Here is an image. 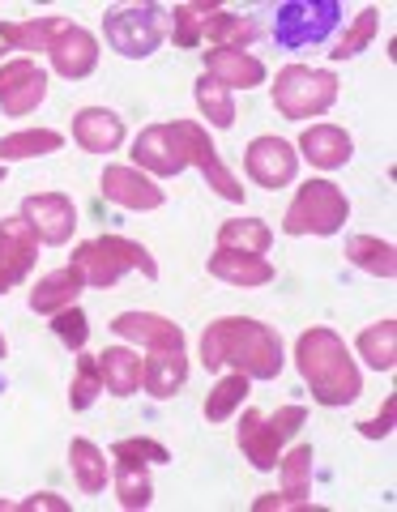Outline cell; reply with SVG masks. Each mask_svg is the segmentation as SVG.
Listing matches in <instances>:
<instances>
[{"label": "cell", "instance_id": "1", "mask_svg": "<svg viewBox=\"0 0 397 512\" xmlns=\"http://www.w3.org/2000/svg\"><path fill=\"white\" fill-rule=\"evenodd\" d=\"M201 363L218 372V367H235L248 380H278L282 376V338L265 320L252 316H222L201 333Z\"/></svg>", "mask_w": 397, "mask_h": 512}, {"label": "cell", "instance_id": "2", "mask_svg": "<svg viewBox=\"0 0 397 512\" xmlns=\"http://www.w3.org/2000/svg\"><path fill=\"white\" fill-rule=\"evenodd\" d=\"M295 367L304 384L312 389V397L321 406H351L363 393V376L351 359V350L333 329L316 325L308 333H299L295 342Z\"/></svg>", "mask_w": 397, "mask_h": 512}, {"label": "cell", "instance_id": "3", "mask_svg": "<svg viewBox=\"0 0 397 512\" xmlns=\"http://www.w3.org/2000/svg\"><path fill=\"white\" fill-rule=\"evenodd\" d=\"M73 269L82 274L86 286H116L129 269H137L141 278H158V261L150 256V248H141L137 239H124V235H99V239H86V244H77L73 252Z\"/></svg>", "mask_w": 397, "mask_h": 512}, {"label": "cell", "instance_id": "4", "mask_svg": "<svg viewBox=\"0 0 397 512\" xmlns=\"http://www.w3.org/2000/svg\"><path fill=\"white\" fill-rule=\"evenodd\" d=\"M171 18V39L176 47H227V52H248L257 39V22L240 18L231 9H210V5H176Z\"/></svg>", "mask_w": 397, "mask_h": 512}, {"label": "cell", "instance_id": "5", "mask_svg": "<svg viewBox=\"0 0 397 512\" xmlns=\"http://www.w3.org/2000/svg\"><path fill=\"white\" fill-rule=\"evenodd\" d=\"M346 218H351V201H346V192L333 184V180H308L299 184L295 201L287 205V218H282V231L287 235H338L346 227Z\"/></svg>", "mask_w": 397, "mask_h": 512}, {"label": "cell", "instance_id": "6", "mask_svg": "<svg viewBox=\"0 0 397 512\" xmlns=\"http://www.w3.org/2000/svg\"><path fill=\"white\" fill-rule=\"evenodd\" d=\"M338 103V73L308 69V64H287L274 77V107L287 120H316Z\"/></svg>", "mask_w": 397, "mask_h": 512}, {"label": "cell", "instance_id": "7", "mask_svg": "<svg viewBox=\"0 0 397 512\" xmlns=\"http://www.w3.org/2000/svg\"><path fill=\"white\" fill-rule=\"evenodd\" d=\"M308 423V410L304 406H282L278 414H261V410H244L240 419V431H235V440H240L244 457L252 461V470H278V457H282V444H287L299 427Z\"/></svg>", "mask_w": 397, "mask_h": 512}, {"label": "cell", "instance_id": "8", "mask_svg": "<svg viewBox=\"0 0 397 512\" xmlns=\"http://www.w3.org/2000/svg\"><path fill=\"white\" fill-rule=\"evenodd\" d=\"M163 18L167 13L158 5H120V9H107L103 35L120 56L146 60L158 52V43H163Z\"/></svg>", "mask_w": 397, "mask_h": 512}, {"label": "cell", "instance_id": "9", "mask_svg": "<svg viewBox=\"0 0 397 512\" xmlns=\"http://www.w3.org/2000/svg\"><path fill=\"white\" fill-rule=\"evenodd\" d=\"M47 103V73L30 56H13L0 64V111L22 120Z\"/></svg>", "mask_w": 397, "mask_h": 512}, {"label": "cell", "instance_id": "10", "mask_svg": "<svg viewBox=\"0 0 397 512\" xmlns=\"http://www.w3.org/2000/svg\"><path fill=\"white\" fill-rule=\"evenodd\" d=\"M18 218L47 248L69 244L73 231H77V205H73V197H65V192H35V197L22 201Z\"/></svg>", "mask_w": 397, "mask_h": 512}, {"label": "cell", "instance_id": "11", "mask_svg": "<svg viewBox=\"0 0 397 512\" xmlns=\"http://www.w3.org/2000/svg\"><path fill=\"white\" fill-rule=\"evenodd\" d=\"M176 128H180V141H184V158H188V167H197L205 180H210V188L218 192L222 201H235L240 205L244 201V184L235 180V175L227 171V163L218 158V146L210 141V133L197 124V120H176Z\"/></svg>", "mask_w": 397, "mask_h": 512}, {"label": "cell", "instance_id": "12", "mask_svg": "<svg viewBox=\"0 0 397 512\" xmlns=\"http://www.w3.org/2000/svg\"><path fill=\"white\" fill-rule=\"evenodd\" d=\"M133 167L146 171V175H158V180H171V175L188 171V158H184V141H180L176 120L141 128L137 141H133Z\"/></svg>", "mask_w": 397, "mask_h": 512}, {"label": "cell", "instance_id": "13", "mask_svg": "<svg viewBox=\"0 0 397 512\" xmlns=\"http://www.w3.org/2000/svg\"><path fill=\"white\" fill-rule=\"evenodd\" d=\"M244 171L257 188L278 192L299 175V154H295L291 141H282V137H257L244 150Z\"/></svg>", "mask_w": 397, "mask_h": 512}, {"label": "cell", "instance_id": "14", "mask_svg": "<svg viewBox=\"0 0 397 512\" xmlns=\"http://www.w3.org/2000/svg\"><path fill=\"white\" fill-rule=\"evenodd\" d=\"M312 444H295L291 453L278 457V474H282V491L278 495H261L257 504H252V512H287V508H312Z\"/></svg>", "mask_w": 397, "mask_h": 512}, {"label": "cell", "instance_id": "15", "mask_svg": "<svg viewBox=\"0 0 397 512\" xmlns=\"http://www.w3.org/2000/svg\"><path fill=\"white\" fill-rule=\"evenodd\" d=\"M338 0H304V5H287L278 9V43L287 47H308V43H321L333 22H338Z\"/></svg>", "mask_w": 397, "mask_h": 512}, {"label": "cell", "instance_id": "16", "mask_svg": "<svg viewBox=\"0 0 397 512\" xmlns=\"http://www.w3.org/2000/svg\"><path fill=\"white\" fill-rule=\"evenodd\" d=\"M47 56H52V69L60 77L82 82V77H90L94 69H99V39H94L86 26L65 22L56 30V39L47 43Z\"/></svg>", "mask_w": 397, "mask_h": 512}, {"label": "cell", "instance_id": "17", "mask_svg": "<svg viewBox=\"0 0 397 512\" xmlns=\"http://www.w3.org/2000/svg\"><path fill=\"white\" fill-rule=\"evenodd\" d=\"M35 256H39V239L22 218L0 222V295L13 291L35 269Z\"/></svg>", "mask_w": 397, "mask_h": 512}, {"label": "cell", "instance_id": "18", "mask_svg": "<svg viewBox=\"0 0 397 512\" xmlns=\"http://www.w3.org/2000/svg\"><path fill=\"white\" fill-rule=\"evenodd\" d=\"M99 188H103V197L111 205H120V210H141L146 214V210H158V205L167 201V192L137 167H107Z\"/></svg>", "mask_w": 397, "mask_h": 512}, {"label": "cell", "instance_id": "19", "mask_svg": "<svg viewBox=\"0 0 397 512\" xmlns=\"http://www.w3.org/2000/svg\"><path fill=\"white\" fill-rule=\"evenodd\" d=\"M111 333L146 350H184V329L158 312H120L111 320Z\"/></svg>", "mask_w": 397, "mask_h": 512}, {"label": "cell", "instance_id": "20", "mask_svg": "<svg viewBox=\"0 0 397 512\" xmlns=\"http://www.w3.org/2000/svg\"><path fill=\"white\" fill-rule=\"evenodd\" d=\"M351 154H355V137L338 124H312V128L299 133V158H308V163L321 167V171L346 167Z\"/></svg>", "mask_w": 397, "mask_h": 512}, {"label": "cell", "instance_id": "21", "mask_svg": "<svg viewBox=\"0 0 397 512\" xmlns=\"http://www.w3.org/2000/svg\"><path fill=\"white\" fill-rule=\"evenodd\" d=\"M73 141L86 154H116L124 146V120L107 107H82L73 116Z\"/></svg>", "mask_w": 397, "mask_h": 512}, {"label": "cell", "instance_id": "22", "mask_svg": "<svg viewBox=\"0 0 397 512\" xmlns=\"http://www.w3.org/2000/svg\"><path fill=\"white\" fill-rule=\"evenodd\" d=\"M205 77L218 82L222 90H252L265 82V64L252 52H227V47H214L205 52Z\"/></svg>", "mask_w": 397, "mask_h": 512}, {"label": "cell", "instance_id": "23", "mask_svg": "<svg viewBox=\"0 0 397 512\" xmlns=\"http://www.w3.org/2000/svg\"><path fill=\"white\" fill-rule=\"evenodd\" d=\"M188 380V359L184 350H150V359H141V389H146L154 402H167L176 397Z\"/></svg>", "mask_w": 397, "mask_h": 512}, {"label": "cell", "instance_id": "24", "mask_svg": "<svg viewBox=\"0 0 397 512\" xmlns=\"http://www.w3.org/2000/svg\"><path fill=\"white\" fill-rule=\"evenodd\" d=\"M210 274L218 282H231V286H269L274 282V265L265 256H248V252H227V248H214L210 256Z\"/></svg>", "mask_w": 397, "mask_h": 512}, {"label": "cell", "instance_id": "25", "mask_svg": "<svg viewBox=\"0 0 397 512\" xmlns=\"http://www.w3.org/2000/svg\"><path fill=\"white\" fill-rule=\"evenodd\" d=\"M82 274L69 265V269H56V274H43L39 286L30 291V312L39 316H56L60 308H73L77 295H82Z\"/></svg>", "mask_w": 397, "mask_h": 512}, {"label": "cell", "instance_id": "26", "mask_svg": "<svg viewBox=\"0 0 397 512\" xmlns=\"http://www.w3.org/2000/svg\"><path fill=\"white\" fill-rule=\"evenodd\" d=\"M346 261H351L355 269H363V274L372 278H385L393 282L397 278V248L389 244V239H376V235H351L346 239Z\"/></svg>", "mask_w": 397, "mask_h": 512}, {"label": "cell", "instance_id": "27", "mask_svg": "<svg viewBox=\"0 0 397 512\" xmlns=\"http://www.w3.org/2000/svg\"><path fill=\"white\" fill-rule=\"evenodd\" d=\"M103 389L116 397H133L141 389V355H133L129 346H107L99 355Z\"/></svg>", "mask_w": 397, "mask_h": 512}, {"label": "cell", "instance_id": "28", "mask_svg": "<svg viewBox=\"0 0 397 512\" xmlns=\"http://www.w3.org/2000/svg\"><path fill=\"white\" fill-rule=\"evenodd\" d=\"M60 146H65V133H56V128H22V133L0 137V167H5V163H26V158H43V154H56Z\"/></svg>", "mask_w": 397, "mask_h": 512}, {"label": "cell", "instance_id": "29", "mask_svg": "<svg viewBox=\"0 0 397 512\" xmlns=\"http://www.w3.org/2000/svg\"><path fill=\"white\" fill-rule=\"evenodd\" d=\"M111 483H116V500L124 512H141V508L154 504V483H150L146 461H116Z\"/></svg>", "mask_w": 397, "mask_h": 512}, {"label": "cell", "instance_id": "30", "mask_svg": "<svg viewBox=\"0 0 397 512\" xmlns=\"http://www.w3.org/2000/svg\"><path fill=\"white\" fill-rule=\"evenodd\" d=\"M359 359L376 367V372H393L397 367V320H376L355 338Z\"/></svg>", "mask_w": 397, "mask_h": 512}, {"label": "cell", "instance_id": "31", "mask_svg": "<svg viewBox=\"0 0 397 512\" xmlns=\"http://www.w3.org/2000/svg\"><path fill=\"white\" fill-rule=\"evenodd\" d=\"M274 244V231L261 218H231L218 227V248L227 252H248V256H265Z\"/></svg>", "mask_w": 397, "mask_h": 512}, {"label": "cell", "instance_id": "32", "mask_svg": "<svg viewBox=\"0 0 397 512\" xmlns=\"http://www.w3.org/2000/svg\"><path fill=\"white\" fill-rule=\"evenodd\" d=\"M69 470L77 478V487L86 495H99L107 487V453L94 440H73L69 444Z\"/></svg>", "mask_w": 397, "mask_h": 512}, {"label": "cell", "instance_id": "33", "mask_svg": "<svg viewBox=\"0 0 397 512\" xmlns=\"http://www.w3.org/2000/svg\"><path fill=\"white\" fill-rule=\"evenodd\" d=\"M244 397H248V376L244 372H231V376H222L214 389H210V397H205V419L210 423H227L235 410L244 406Z\"/></svg>", "mask_w": 397, "mask_h": 512}, {"label": "cell", "instance_id": "34", "mask_svg": "<svg viewBox=\"0 0 397 512\" xmlns=\"http://www.w3.org/2000/svg\"><path fill=\"white\" fill-rule=\"evenodd\" d=\"M193 99L201 107V116L210 120L214 128H231L235 124V99H231V90H222L218 82H210V77H197V90H193Z\"/></svg>", "mask_w": 397, "mask_h": 512}, {"label": "cell", "instance_id": "35", "mask_svg": "<svg viewBox=\"0 0 397 512\" xmlns=\"http://www.w3.org/2000/svg\"><path fill=\"white\" fill-rule=\"evenodd\" d=\"M376 26H380V13L368 5V9H359L355 13V22L346 26V35L333 43V52H329V60H355L363 47H368L372 39H376Z\"/></svg>", "mask_w": 397, "mask_h": 512}, {"label": "cell", "instance_id": "36", "mask_svg": "<svg viewBox=\"0 0 397 512\" xmlns=\"http://www.w3.org/2000/svg\"><path fill=\"white\" fill-rule=\"evenodd\" d=\"M99 393H107V389H103V372H99V359L82 355V359H77L73 384H69V406H73V410H90L94 402H99Z\"/></svg>", "mask_w": 397, "mask_h": 512}, {"label": "cell", "instance_id": "37", "mask_svg": "<svg viewBox=\"0 0 397 512\" xmlns=\"http://www.w3.org/2000/svg\"><path fill=\"white\" fill-rule=\"evenodd\" d=\"M111 457H116V461H146V466H167V461H171L167 444H158V440H150V436L116 440V444H111Z\"/></svg>", "mask_w": 397, "mask_h": 512}, {"label": "cell", "instance_id": "38", "mask_svg": "<svg viewBox=\"0 0 397 512\" xmlns=\"http://www.w3.org/2000/svg\"><path fill=\"white\" fill-rule=\"evenodd\" d=\"M52 333H56V338L65 342L69 350H82V346H86V338H90L86 312L77 308V303H73V308H60V312L52 316Z\"/></svg>", "mask_w": 397, "mask_h": 512}, {"label": "cell", "instance_id": "39", "mask_svg": "<svg viewBox=\"0 0 397 512\" xmlns=\"http://www.w3.org/2000/svg\"><path fill=\"white\" fill-rule=\"evenodd\" d=\"M393 410H397V402H393V397H385L380 414H376V419H368V423H359V431H363L368 440H385L389 431H393Z\"/></svg>", "mask_w": 397, "mask_h": 512}, {"label": "cell", "instance_id": "40", "mask_svg": "<svg viewBox=\"0 0 397 512\" xmlns=\"http://www.w3.org/2000/svg\"><path fill=\"white\" fill-rule=\"evenodd\" d=\"M18 508H22V512H69V504L60 500V495H52V491H39V495H30V500H22Z\"/></svg>", "mask_w": 397, "mask_h": 512}, {"label": "cell", "instance_id": "41", "mask_svg": "<svg viewBox=\"0 0 397 512\" xmlns=\"http://www.w3.org/2000/svg\"><path fill=\"white\" fill-rule=\"evenodd\" d=\"M5 52H22L18 22H0V56H5Z\"/></svg>", "mask_w": 397, "mask_h": 512}, {"label": "cell", "instance_id": "42", "mask_svg": "<svg viewBox=\"0 0 397 512\" xmlns=\"http://www.w3.org/2000/svg\"><path fill=\"white\" fill-rule=\"evenodd\" d=\"M9 355V342H5V333H0V359H5Z\"/></svg>", "mask_w": 397, "mask_h": 512}, {"label": "cell", "instance_id": "43", "mask_svg": "<svg viewBox=\"0 0 397 512\" xmlns=\"http://www.w3.org/2000/svg\"><path fill=\"white\" fill-rule=\"evenodd\" d=\"M0 184H5V167H0Z\"/></svg>", "mask_w": 397, "mask_h": 512}]
</instances>
